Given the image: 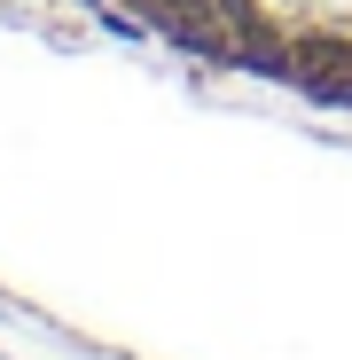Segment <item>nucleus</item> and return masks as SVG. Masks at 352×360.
<instances>
[{
	"label": "nucleus",
	"mask_w": 352,
	"mask_h": 360,
	"mask_svg": "<svg viewBox=\"0 0 352 360\" xmlns=\"http://www.w3.org/2000/svg\"><path fill=\"white\" fill-rule=\"evenodd\" d=\"M126 8L181 47L313 86H352V0H126Z\"/></svg>",
	"instance_id": "f257e3e1"
}]
</instances>
